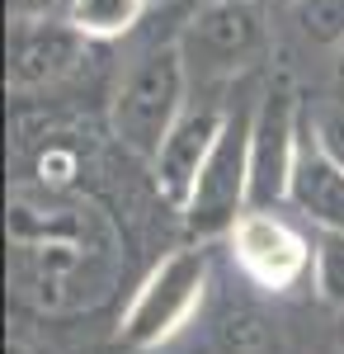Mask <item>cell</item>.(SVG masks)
Returning a JSON list of instances; mask_svg holds the SVG:
<instances>
[{"mask_svg": "<svg viewBox=\"0 0 344 354\" xmlns=\"http://www.w3.org/2000/svg\"><path fill=\"white\" fill-rule=\"evenodd\" d=\"M189 62L180 38L175 43H151L128 62V71L118 76V90H113V109H108V123H113V137L137 151V156H156V147L165 142V133L175 128V118L184 113L189 104Z\"/></svg>", "mask_w": 344, "mask_h": 354, "instance_id": "cell-1", "label": "cell"}, {"mask_svg": "<svg viewBox=\"0 0 344 354\" xmlns=\"http://www.w3.org/2000/svg\"><path fill=\"white\" fill-rule=\"evenodd\" d=\"M260 90L240 81V95H227V123L212 142L208 161L198 170V185L184 203V227L193 236L231 232L236 218L250 208V128H255Z\"/></svg>", "mask_w": 344, "mask_h": 354, "instance_id": "cell-2", "label": "cell"}, {"mask_svg": "<svg viewBox=\"0 0 344 354\" xmlns=\"http://www.w3.org/2000/svg\"><path fill=\"white\" fill-rule=\"evenodd\" d=\"M180 48H184L189 76H198V81L245 76V66L260 62L269 48V24L260 0H203L189 15Z\"/></svg>", "mask_w": 344, "mask_h": 354, "instance_id": "cell-3", "label": "cell"}, {"mask_svg": "<svg viewBox=\"0 0 344 354\" xmlns=\"http://www.w3.org/2000/svg\"><path fill=\"white\" fill-rule=\"evenodd\" d=\"M302 95L292 81H269L255 104L250 128V208H278L288 203L292 165L302 151Z\"/></svg>", "mask_w": 344, "mask_h": 354, "instance_id": "cell-4", "label": "cell"}, {"mask_svg": "<svg viewBox=\"0 0 344 354\" xmlns=\"http://www.w3.org/2000/svg\"><path fill=\"white\" fill-rule=\"evenodd\" d=\"M203 288H208V255L198 245L165 255L156 270L146 274V283L137 288L133 307L123 317V340L137 345V350H151L160 340H170L193 317Z\"/></svg>", "mask_w": 344, "mask_h": 354, "instance_id": "cell-5", "label": "cell"}, {"mask_svg": "<svg viewBox=\"0 0 344 354\" xmlns=\"http://www.w3.org/2000/svg\"><path fill=\"white\" fill-rule=\"evenodd\" d=\"M222 123H227V100H189L184 113L175 118V128H170L165 142L156 147V156H151V180H156L160 198H165L170 208L184 213V203H189V194H193V185H198V170L208 161Z\"/></svg>", "mask_w": 344, "mask_h": 354, "instance_id": "cell-6", "label": "cell"}, {"mask_svg": "<svg viewBox=\"0 0 344 354\" xmlns=\"http://www.w3.org/2000/svg\"><path fill=\"white\" fill-rule=\"evenodd\" d=\"M90 48V38L80 33L66 15H33V19H10V90H43L71 76L80 57Z\"/></svg>", "mask_w": 344, "mask_h": 354, "instance_id": "cell-7", "label": "cell"}, {"mask_svg": "<svg viewBox=\"0 0 344 354\" xmlns=\"http://www.w3.org/2000/svg\"><path fill=\"white\" fill-rule=\"evenodd\" d=\"M231 250H236L240 270L265 288H292L316 265V250L283 218H274L269 208H245L240 213L236 227H231Z\"/></svg>", "mask_w": 344, "mask_h": 354, "instance_id": "cell-8", "label": "cell"}, {"mask_svg": "<svg viewBox=\"0 0 344 354\" xmlns=\"http://www.w3.org/2000/svg\"><path fill=\"white\" fill-rule=\"evenodd\" d=\"M288 203L307 222H316L321 232H340L344 236V165L330 161L312 142L307 128H302V151H297V165H292Z\"/></svg>", "mask_w": 344, "mask_h": 354, "instance_id": "cell-9", "label": "cell"}, {"mask_svg": "<svg viewBox=\"0 0 344 354\" xmlns=\"http://www.w3.org/2000/svg\"><path fill=\"white\" fill-rule=\"evenodd\" d=\"M151 0H66V19L90 38V43H113L142 24Z\"/></svg>", "mask_w": 344, "mask_h": 354, "instance_id": "cell-10", "label": "cell"}, {"mask_svg": "<svg viewBox=\"0 0 344 354\" xmlns=\"http://www.w3.org/2000/svg\"><path fill=\"white\" fill-rule=\"evenodd\" d=\"M302 128L312 133V142H316L330 161L344 165V90L340 95H321V100H312V104H302Z\"/></svg>", "mask_w": 344, "mask_h": 354, "instance_id": "cell-11", "label": "cell"}, {"mask_svg": "<svg viewBox=\"0 0 344 354\" xmlns=\"http://www.w3.org/2000/svg\"><path fill=\"white\" fill-rule=\"evenodd\" d=\"M297 33L316 48H344V0H292Z\"/></svg>", "mask_w": 344, "mask_h": 354, "instance_id": "cell-12", "label": "cell"}, {"mask_svg": "<svg viewBox=\"0 0 344 354\" xmlns=\"http://www.w3.org/2000/svg\"><path fill=\"white\" fill-rule=\"evenodd\" d=\"M269 340V326L260 312L250 307H231L222 322H217V350L222 354H260Z\"/></svg>", "mask_w": 344, "mask_h": 354, "instance_id": "cell-13", "label": "cell"}, {"mask_svg": "<svg viewBox=\"0 0 344 354\" xmlns=\"http://www.w3.org/2000/svg\"><path fill=\"white\" fill-rule=\"evenodd\" d=\"M316 288L330 307H344V236L340 232H321L316 245Z\"/></svg>", "mask_w": 344, "mask_h": 354, "instance_id": "cell-14", "label": "cell"}, {"mask_svg": "<svg viewBox=\"0 0 344 354\" xmlns=\"http://www.w3.org/2000/svg\"><path fill=\"white\" fill-rule=\"evenodd\" d=\"M48 5H57V0H10V19H33V15H48Z\"/></svg>", "mask_w": 344, "mask_h": 354, "instance_id": "cell-15", "label": "cell"}, {"mask_svg": "<svg viewBox=\"0 0 344 354\" xmlns=\"http://www.w3.org/2000/svg\"><path fill=\"white\" fill-rule=\"evenodd\" d=\"M335 81H340V90H344V48H335Z\"/></svg>", "mask_w": 344, "mask_h": 354, "instance_id": "cell-16", "label": "cell"}, {"mask_svg": "<svg viewBox=\"0 0 344 354\" xmlns=\"http://www.w3.org/2000/svg\"><path fill=\"white\" fill-rule=\"evenodd\" d=\"M57 5H61V10H66V0H57Z\"/></svg>", "mask_w": 344, "mask_h": 354, "instance_id": "cell-17", "label": "cell"}, {"mask_svg": "<svg viewBox=\"0 0 344 354\" xmlns=\"http://www.w3.org/2000/svg\"><path fill=\"white\" fill-rule=\"evenodd\" d=\"M151 5H165V0H151Z\"/></svg>", "mask_w": 344, "mask_h": 354, "instance_id": "cell-18", "label": "cell"}]
</instances>
